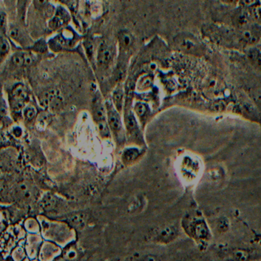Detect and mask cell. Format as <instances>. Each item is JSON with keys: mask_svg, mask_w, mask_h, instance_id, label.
Returning a JSON list of instances; mask_svg holds the SVG:
<instances>
[{"mask_svg": "<svg viewBox=\"0 0 261 261\" xmlns=\"http://www.w3.org/2000/svg\"><path fill=\"white\" fill-rule=\"evenodd\" d=\"M178 235V229L175 226H165L157 229L155 233V241L162 244H167L174 241Z\"/></svg>", "mask_w": 261, "mask_h": 261, "instance_id": "6", "label": "cell"}, {"mask_svg": "<svg viewBox=\"0 0 261 261\" xmlns=\"http://www.w3.org/2000/svg\"><path fill=\"white\" fill-rule=\"evenodd\" d=\"M191 231L193 234L194 238H196L201 242H206L210 240V229L207 226V223L201 218H195L191 224Z\"/></svg>", "mask_w": 261, "mask_h": 261, "instance_id": "3", "label": "cell"}, {"mask_svg": "<svg viewBox=\"0 0 261 261\" xmlns=\"http://www.w3.org/2000/svg\"><path fill=\"white\" fill-rule=\"evenodd\" d=\"M31 0H16V13L19 23L22 27H25L27 24V10Z\"/></svg>", "mask_w": 261, "mask_h": 261, "instance_id": "11", "label": "cell"}, {"mask_svg": "<svg viewBox=\"0 0 261 261\" xmlns=\"http://www.w3.org/2000/svg\"><path fill=\"white\" fill-rule=\"evenodd\" d=\"M126 126L127 131L131 134H138L139 128L136 117L134 114H129L126 117Z\"/></svg>", "mask_w": 261, "mask_h": 261, "instance_id": "17", "label": "cell"}, {"mask_svg": "<svg viewBox=\"0 0 261 261\" xmlns=\"http://www.w3.org/2000/svg\"><path fill=\"white\" fill-rule=\"evenodd\" d=\"M0 32L5 35L8 32L7 13L2 8H0Z\"/></svg>", "mask_w": 261, "mask_h": 261, "instance_id": "22", "label": "cell"}, {"mask_svg": "<svg viewBox=\"0 0 261 261\" xmlns=\"http://www.w3.org/2000/svg\"><path fill=\"white\" fill-rule=\"evenodd\" d=\"M135 111L137 113V116L140 119H143L147 115L148 112H149V108L145 103H138L136 105Z\"/></svg>", "mask_w": 261, "mask_h": 261, "instance_id": "23", "label": "cell"}, {"mask_svg": "<svg viewBox=\"0 0 261 261\" xmlns=\"http://www.w3.org/2000/svg\"><path fill=\"white\" fill-rule=\"evenodd\" d=\"M4 186H3L2 183H0V194L4 192Z\"/></svg>", "mask_w": 261, "mask_h": 261, "instance_id": "31", "label": "cell"}, {"mask_svg": "<svg viewBox=\"0 0 261 261\" xmlns=\"http://www.w3.org/2000/svg\"><path fill=\"white\" fill-rule=\"evenodd\" d=\"M142 261H158L156 256L152 254H148L144 256Z\"/></svg>", "mask_w": 261, "mask_h": 261, "instance_id": "28", "label": "cell"}, {"mask_svg": "<svg viewBox=\"0 0 261 261\" xmlns=\"http://www.w3.org/2000/svg\"><path fill=\"white\" fill-rule=\"evenodd\" d=\"M12 63L16 66H29L35 62V57L30 53H17L12 57Z\"/></svg>", "mask_w": 261, "mask_h": 261, "instance_id": "9", "label": "cell"}, {"mask_svg": "<svg viewBox=\"0 0 261 261\" xmlns=\"http://www.w3.org/2000/svg\"><path fill=\"white\" fill-rule=\"evenodd\" d=\"M54 261H65V259H64V258L63 259H56V260H54Z\"/></svg>", "mask_w": 261, "mask_h": 261, "instance_id": "32", "label": "cell"}, {"mask_svg": "<svg viewBox=\"0 0 261 261\" xmlns=\"http://www.w3.org/2000/svg\"><path fill=\"white\" fill-rule=\"evenodd\" d=\"M178 47L185 53L194 55L202 54L204 51L202 44L193 37L184 36L178 40Z\"/></svg>", "mask_w": 261, "mask_h": 261, "instance_id": "4", "label": "cell"}, {"mask_svg": "<svg viewBox=\"0 0 261 261\" xmlns=\"http://www.w3.org/2000/svg\"><path fill=\"white\" fill-rule=\"evenodd\" d=\"M253 15L250 12L240 7L234 11L231 18L232 24L237 30L248 27L250 24L253 23Z\"/></svg>", "mask_w": 261, "mask_h": 261, "instance_id": "5", "label": "cell"}, {"mask_svg": "<svg viewBox=\"0 0 261 261\" xmlns=\"http://www.w3.org/2000/svg\"><path fill=\"white\" fill-rule=\"evenodd\" d=\"M79 253L76 247H68L64 250L63 258L65 261H76L79 258Z\"/></svg>", "mask_w": 261, "mask_h": 261, "instance_id": "19", "label": "cell"}, {"mask_svg": "<svg viewBox=\"0 0 261 261\" xmlns=\"http://www.w3.org/2000/svg\"><path fill=\"white\" fill-rule=\"evenodd\" d=\"M238 5L240 8L252 13L261 8V0H238Z\"/></svg>", "mask_w": 261, "mask_h": 261, "instance_id": "13", "label": "cell"}, {"mask_svg": "<svg viewBox=\"0 0 261 261\" xmlns=\"http://www.w3.org/2000/svg\"><path fill=\"white\" fill-rule=\"evenodd\" d=\"M230 258L232 261H249L250 253L244 249H237L230 252Z\"/></svg>", "mask_w": 261, "mask_h": 261, "instance_id": "15", "label": "cell"}, {"mask_svg": "<svg viewBox=\"0 0 261 261\" xmlns=\"http://www.w3.org/2000/svg\"><path fill=\"white\" fill-rule=\"evenodd\" d=\"M106 110L100 97L94 99V105H93V116L96 123H99L106 121Z\"/></svg>", "mask_w": 261, "mask_h": 261, "instance_id": "10", "label": "cell"}, {"mask_svg": "<svg viewBox=\"0 0 261 261\" xmlns=\"http://www.w3.org/2000/svg\"><path fill=\"white\" fill-rule=\"evenodd\" d=\"M113 102H114L116 110L118 112H120L123 108V91L120 87L114 91V94H113Z\"/></svg>", "mask_w": 261, "mask_h": 261, "instance_id": "16", "label": "cell"}, {"mask_svg": "<svg viewBox=\"0 0 261 261\" xmlns=\"http://www.w3.org/2000/svg\"><path fill=\"white\" fill-rule=\"evenodd\" d=\"M235 42L246 48L256 46L261 40V28L256 24H250L242 29H235Z\"/></svg>", "mask_w": 261, "mask_h": 261, "instance_id": "1", "label": "cell"}, {"mask_svg": "<svg viewBox=\"0 0 261 261\" xmlns=\"http://www.w3.org/2000/svg\"><path fill=\"white\" fill-rule=\"evenodd\" d=\"M140 155V151L137 148H129L125 149L122 155V160L126 164L134 163Z\"/></svg>", "mask_w": 261, "mask_h": 261, "instance_id": "14", "label": "cell"}, {"mask_svg": "<svg viewBox=\"0 0 261 261\" xmlns=\"http://www.w3.org/2000/svg\"><path fill=\"white\" fill-rule=\"evenodd\" d=\"M117 38H118L120 47L123 49H129L134 45V38L129 31H126V30L120 31Z\"/></svg>", "mask_w": 261, "mask_h": 261, "instance_id": "12", "label": "cell"}, {"mask_svg": "<svg viewBox=\"0 0 261 261\" xmlns=\"http://www.w3.org/2000/svg\"><path fill=\"white\" fill-rule=\"evenodd\" d=\"M71 222L77 227H82L85 223V218L84 215H76L71 217L70 219Z\"/></svg>", "mask_w": 261, "mask_h": 261, "instance_id": "25", "label": "cell"}, {"mask_svg": "<svg viewBox=\"0 0 261 261\" xmlns=\"http://www.w3.org/2000/svg\"><path fill=\"white\" fill-rule=\"evenodd\" d=\"M13 96L15 100L18 101L25 100L27 97V90L24 88L23 85H19L13 90Z\"/></svg>", "mask_w": 261, "mask_h": 261, "instance_id": "21", "label": "cell"}, {"mask_svg": "<svg viewBox=\"0 0 261 261\" xmlns=\"http://www.w3.org/2000/svg\"><path fill=\"white\" fill-rule=\"evenodd\" d=\"M114 57V51L112 48L107 44H103L100 47L97 55V63L99 66L108 67Z\"/></svg>", "mask_w": 261, "mask_h": 261, "instance_id": "8", "label": "cell"}, {"mask_svg": "<svg viewBox=\"0 0 261 261\" xmlns=\"http://www.w3.org/2000/svg\"><path fill=\"white\" fill-rule=\"evenodd\" d=\"M61 3H62L63 4H66V5H69L70 4H71V1L72 0H59Z\"/></svg>", "mask_w": 261, "mask_h": 261, "instance_id": "29", "label": "cell"}, {"mask_svg": "<svg viewBox=\"0 0 261 261\" xmlns=\"http://www.w3.org/2000/svg\"><path fill=\"white\" fill-rule=\"evenodd\" d=\"M107 118H108V126L110 129L113 131L114 135L120 138L123 139V125H122L121 119L118 111L114 108L112 105H109L107 110Z\"/></svg>", "mask_w": 261, "mask_h": 261, "instance_id": "2", "label": "cell"}, {"mask_svg": "<svg viewBox=\"0 0 261 261\" xmlns=\"http://www.w3.org/2000/svg\"><path fill=\"white\" fill-rule=\"evenodd\" d=\"M48 0H33L35 7L38 10H42L44 7H46Z\"/></svg>", "mask_w": 261, "mask_h": 261, "instance_id": "27", "label": "cell"}, {"mask_svg": "<svg viewBox=\"0 0 261 261\" xmlns=\"http://www.w3.org/2000/svg\"><path fill=\"white\" fill-rule=\"evenodd\" d=\"M36 111L33 107H28L24 111V116L27 120H32L36 116Z\"/></svg>", "mask_w": 261, "mask_h": 261, "instance_id": "26", "label": "cell"}, {"mask_svg": "<svg viewBox=\"0 0 261 261\" xmlns=\"http://www.w3.org/2000/svg\"><path fill=\"white\" fill-rule=\"evenodd\" d=\"M229 227H230V224L229 221L226 218H222V219L219 220L217 224V228L218 230L221 233H225L228 230Z\"/></svg>", "mask_w": 261, "mask_h": 261, "instance_id": "24", "label": "cell"}, {"mask_svg": "<svg viewBox=\"0 0 261 261\" xmlns=\"http://www.w3.org/2000/svg\"><path fill=\"white\" fill-rule=\"evenodd\" d=\"M10 46L5 34L0 32V62L10 53Z\"/></svg>", "mask_w": 261, "mask_h": 261, "instance_id": "18", "label": "cell"}, {"mask_svg": "<svg viewBox=\"0 0 261 261\" xmlns=\"http://www.w3.org/2000/svg\"><path fill=\"white\" fill-rule=\"evenodd\" d=\"M56 198L53 195L48 194L41 201V207L45 211L51 210L56 205Z\"/></svg>", "mask_w": 261, "mask_h": 261, "instance_id": "20", "label": "cell"}, {"mask_svg": "<svg viewBox=\"0 0 261 261\" xmlns=\"http://www.w3.org/2000/svg\"><path fill=\"white\" fill-rule=\"evenodd\" d=\"M4 177V172L2 168H0V180L2 179Z\"/></svg>", "mask_w": 261, "mask_h": 261, "instance_id": "30", "label": "cell"}, {"mask_svg": "<svg viewBox=\"0 0 261 261\" xmlns=\"http://www.w3.org/2000/svg\"><path fill=\"white\" fill-rule=\"evenodd\" d=\"M8 33L9 36L11 37L12 39L16 41L18 43L20 44V45H30L31 42H30V39L28 36H27V33H25L23 30L21 28L19 25H10V27H8Z\"/></svg>", "mask_w": 261, "mask_h": 261, "instance_id": "7", "label": "cell"}]
</instances>
